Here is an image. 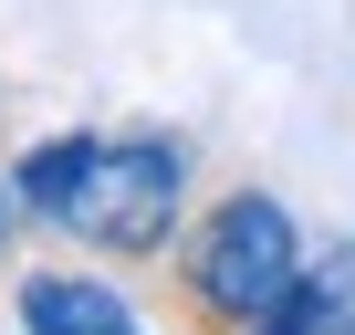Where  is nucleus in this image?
<instances>
[{
  "label": "nucleus",
  "mask_w": 355,
  "mask_h": 335,
  "mask_svg": "<svg viewBox=\"0 0 355 335\" xmlns=\"http://www.w3.org/2000/svg\"><path fill=\"white\" fill-rule=\"evenodd\" d=\"M189 136L167 126H115L84 168V199H73V241L105 252V262H167L178 231H189Z\"/></svg>",
  "instance_id": "f03ea898"
},
{
  "label": "nucleus",
  "mask_w": 355,
  "mask_h": 335,
  "mask_svg": "<svg viewBox=\"0 0 355 335\" xmlns=\"http://www.w3.org/2000/svg\"><path fill=\"white\" fill-rule=\"evenodd\" d=\"M94 126H63V136H42V147H21L11 157V199H21V220H73V199H84V168H94Z\"/></svg>",
  "instance_id": "20e7f679"
},
{
  "label": "nucleus",
  "mask_w": 355,
  "mask_h": 335,
  "mask_svg": "<svg viewBox=\"0 0 355 335\" xmlns=\"http://www.w3.org/2000/svg\"><path fill=\"white\" fill-rule=\"evenodd\" d=\"M125 293L105 272H21V335H125Z\"/></svg>",
  "instance_id": "7ed1b4c3"
},
{
  "label": "nucleus",
  "mask_w": 355,
  "mask_h": 335,
  "mask_svg": "<svg viewBox=\"0 0 355 335\" xmlns=\"http://www.w3.org/2000/svg\"><path fill=\"white\" fill-rule=\"evenodd\" d=\"M167 262H178V314H189L199 335H241L272 304H293V283H303V220L272 189H220L189 231H178Z\"/></svg>",
  "instance_id": "f257e3e1"
},
{
  "label": "nucleus",
  "mask_w": 355,
  "mask_h": 335,
  "mask_svg": "<svg viewBox=\"0 0 355 335\" xmlns=\"http://www.w3.org/2000/svg\"><path fill=\"white\" fill-rule=\"evenodd\" d=\"M125 335H136V325H125Z\"/></svg>",
  "instance_id": "6e6552de"
},
{
  "label": "nucleus",
  "mask_w": 355,
  "mask_h": 335,
  "mask_svg": "<svg viewBox=\"0 0 355 335\" xmlns=\"http://www.w3.org/2000/svg\"><path fill=\"white\" fill-rule=\"evenodd\" d=\"M11 220H21V199H11V168H0V252H11Z\"/></svg>",
  "instance_id": "0eeeda50"
},
{
  "label": "nucleus",
  "mask_w": 355,
  "mask_h": 335,
  "mask_svg": "<svg viewBox=\"0 0 355 335\" xmlns=\"http://www.w3.org/2000/svg\"><path fill=\"white\" fill-rule=\"evenodd\" d=\"M241 335H313V304H303V283H293V304H272L261 325H241Z\"/></svg>",
  "instance_id": "423d86ee"
},
{
  "label": "nucleus",
  "mask_w": 355,
  "mask_h": 335,
  "mask_svg": "<svg viewBox=\"0 0 355 335\" xmlns=\"http://www.w3.org/2000/svg\"><path fill=\"white\" fill-rule=\"evenodd\" d=\"M303 304H313V335H355V231L303 262Z\"/></svg>",
  "instance_id": "39448f33"
}]
</instances>
